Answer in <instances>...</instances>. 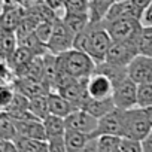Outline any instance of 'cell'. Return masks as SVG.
Here are the masks:
<instances>
[{
  "label": "cell",
  "instance_id": "1",
  "mask_svg": "<svg viewBox=\"0 0 152 152\" xmlns=\"http://www.w3.org/2000/svg\"><path fill=\"white\" fill-rule=\"evenodd\" d=\"M112 43H113V39L109 34L104 23L103 21H99V23L90 21L88 27L84 31L75 34L73 48L87 52L99 64L106 60V54Z\"/></svg>",
  "mask_w": 152,
  "mask_h": 152
},
{
  "label": "cell",
  "instance_id": "2",
  "mask_svg": "<svg viewBox=\"0 0 152 152\" xmlns=\"http://www.w3.org/2000/svg\"><path fill=\"white\" fill-rule=\"evenodd\" d=\"M57 63H58V69L61 72L69 73L70 76H73L76 79L91 76L97 66V63L87 52L75 49V48H72L66 52L57 54Z\"/></svg>",
  "mask_w": 152,
  "mask_h": 152
},
{
  "label": "cell",
  "instance_id": "3",
  "mask_svg": "<svg viewBox=\"0 0 152 152\" xmlns=\"http://www.w3.org/2000/svg\"><path fill=\"white\" fill-rule=\"evenodd\" d=\"M109 34L112 36L113 42H127V40H136L143 28L139 18H119L113 21L103 20Z\"/></svg>",
  "mask_w": 152,
  "mask_h": 152
},
{
  "label": "cell",
  "instance_id": "4",
  "mask_svg": "<svg viewBox=\"0 0 152 152\" xmlns=\"http://www.w3.org/2000/svg\"><path fill=\"white\" fill-rule=\"evenodd\" d=\"M125 118V137H133L137 140H142L148 136V133L152 130V125L145 113L143 107H133L128 110H124Z\"/></svg>",
  "mask_w": 152,
  "mask_h": 152
},
{
  "label": "cell",
  "instance_id": "5",
  "mask_svg": "<svg viewBox=\"0 0 152 152\" xmlns=\"http://www.w3.org/2000/svg\"><path fill=\"white\" fill-rule=\"evenodd\" d=\"M137 87L139 84L131 78V76H127L124 81H121L118 85H115L113 90V102L115 106L124 110L133 109L137 106Z\"/></svg>",
  "mask_w": 152,
  "mask_h": 152
},
{
  "label": "cell",
  "instance_id": "6",
  "mask_svg": "<svg viewBox=\"0 0 152 152\" xmlns=\"http://www.w3.org/2000/svg\"><path fill=\"white\" fill-rule=\"evenodd\" d=\"M73 40H75V33L64 24L61 18L54 20V31L52 36L48 42V49L54 54H61L73 48Z\"/></svg>",
  "mask_w": 152,
  "mask_h": 152
},
{
  "label": "cell",
  "instance_id": "7",
  "mask_svg": "<svg viewBox=\"0 0 152 152\" xmlns=\"http://www.w3.org/2000/svg\"><path fill=\"white\" fill-rule=\"evenodd\" d=\"M139 55L137 42L127 40V42H113L106 54V61L119 64V66H130V63Z\"/></svg>",
  "mask_w": 152,
  "mask_h": 152
},
{
  "label": "cell",
  "instance_id": "8",
  "mask_svg": "<svg viewBox=\"0 0 152 152\" xmlns=\"http://www.w3.org/2000/svg\"><path fill=\"white\" fill-rule=\"evenodd\" d=\"M125 133V118H124V109L115 107L112 112L106 113L99 119L97 130L93 133L94 137L100 134H116L124 136Z\"/></svg>",
  "mask_w": 152,
  "mask_h": 152
},
{
  "label": "cell",
  "instance_id": "9",
  "mask_svg": "<svg viewBox=\"0 0 152 152\" xmlns=\"http://www.w3.org/2000/svg\"><path fill=\"white\" fill-rule=\"evenodd\" d=\"M64 119H66L67 128L84 131V133H88V134H93L97 130V125H99V118H96L94 115H91L90 112H87L82 107L76 109L75 112L67 115Z\"/></svg>",
  "mask_w": 152,
  "mask_h": 152
},
{
  "label": "cell",
  "instance_id": "10",
  "mask_svg": "<svg viewBox=\"0 0 152 152\" xmlns=\"http://www.w3.org/2000/svg\"><path fill=\"white\" fill-rule=\"evenodd\" d=\"M128 75L137 84H152V57L139 54L130 63Z\"/></svg>",
  "mask_w": 152,
  "mask_h": 152
},
{
  "label": "cell",
  "instance_id": "11",
  "mask_svg": "<svg viewBox=\"0 0 152 152\" xmlns=\"http://www.w3.org/2000/svg\"><path fill=\"white\" fill-rule=\"evenodd\" d=\"M113 90H115L113 82L103 73L94 72L88 78V94H90V97H94V99L112 97Z\"/></svg>",
  "mask_w": 152,
  "mask_h": 152
},
{
  "label": "cell",
  "instance_id": "12",
  "mask_svg": "<svg viewBox=\"0 0 152 152\" xmlns=\"http://www.w3.org/2000/svg\"><path fill=\"white\" fill-rule=\"evenodd\" d=\"M14 85H15L17 91L23 93L28 99H33V97H37V96H48L51 93V88L45 81H34V79H28V78H17Z\"/></svg>",
  "mask_w": 152,
  "mask_h": 152
},
{
  "label": "cell",
  "instance_id": "13",
  "mask_svg": "<svg viewBox=\"0 0 152 152\" xmlns=\"http://www.w3.org/2000/svg\"><path fill=\"white\" fill-rule=\"evenodd\" d=\"M18 137H31L46 140V130L43 119H15Z\"/></svg>",
  "mask_w": 152,
  "mask_h": 152
},
{
  "label": "cell",
  "instance_id": "14",
  "mask_svg": "<svg viewBox=\"0 0 152 152\" xmlns=\"http://www.w3.org/2000/svg\"><path fill=\"white\" fill-rule=\"evenodd\" d=\"M48 104H49V113H54V115H58L63 118H66L67 115L75 112L76 109H79L78 104L70 102L64 96H61L58 91H51L48 94Z\"/></svg>",
  "mask_w": 152,
  "mask_h": 152
},
{
  "label": "cell",
  "instance_id": "15",
  "mask_svg": "<svg viewBox=\"0 0 152 152\" xmlns=\"http://www.w3.org/2000/svg\"><path fill=\"white\" fill-rule=\"evenodd\" d=\"M119 18H142V14L139 12V9L134 6V3L131 0H121V2H115L112 5V8L109 9L107 15H106V21H113V20H119Z\"/></svg>",
  "mask_w": 152,
  "mask_h": 152
},
{
  "label": "cell",
  "instance_id": "16",
  "mask_svg": "<svg viewBox=\"0 0 152 152\" xmlns=\"http://www.w3.org/2000/svg\"><path fill=\"white\" fill-rule=\"evenodd\" d=\"M82 109H85L87 112H90L91 115H94L96 118H102L106 113L112 112L116 106L113 102V97H106V99H94V97H88L82 104Z\"/></svg>",
  "mask_w": 152,
  "mask_h": 152
},
{
  "label": "cell",
  "instance_id": "17",
  "mask_svg": "<svg viewBox=\"0 0 152 152\" xmlns=\"http://www.w3.org/2000/svg\"><path fill=\"white\" fill-rule=\"evenodd\" d=\"M94 72H99V73H103L106 75L107 78L113 82V85H118L121 81H124L128 75V66H119V64H113V63H109V61H102L96 66V70Z\"/></svg>",
  "mask_w": 152,
  "mask_h": 152
},
{
  "label": "cell",
  "instance_id": "18",
  "mask_svg": "<svg viewBox=\"0 0 152 152\" xmlns=\"http://www.w3.org/2000/svg\"><path fill=\"white\" fill-rule=\"evenodd\" d=\"M93 137H94L93 134L67 128L66 134H64L66 148H67V151H87V146Z\"/></svg>",
  "mask_w": 152,
  "mask_h": 152
},
{
  "label": "cell",
  "instance_id": "19",
  "mask_svg": "<svg viewBox=\"0 0 152 152\" xmlns=\"http://www.w3.org/2000/svg\"><path fill=\"white\" fill-rule=\"evenodd\" d=\"M18 43L20 46H24L27 48L28 51H31L34 55H45L49 49H48V45L43 43L34 31H23V33H18Z\"/></svg>",
  "mask_w": 152,
  "mask_h": 152
},
{
  "label": "cell",
  "instance_id": "20",
  "mask_svg": "<svg viewBox=\"0 0 152 152\" xmlns=\"http://www.w3.org/2000/svg\"><path fill=\"white\" fill-rule=\"evenodd\" d=\"M20 46L18 43V34L15 30H3L0 33V52H2V60L8 61L12 54Z\"/></svg>",
  "mask_w": 152,
  "mask_h": 152
},
{
  "label": "cell",
  "instance_id": "21",
  "mask_svg": "<svg viewBox=\"0 0 152 152\" xmlns=\"http://www.w3.org/2000/svg\"><path fill=\"white\" fill-rule=\"evenodd\" d=\"M43 124H45V130H46V140L52 139V137H63L66 134L67 127H66V119L63 116L49 113L43 119Z\"/></svg>",
  "mask_w": 152,
  "mask_h": 152
},
{
  "label": "cell",
  "instance_id": "22",
  "mask_svg": "<svg viewBox=\"0 0 152 152\" xmlns=\"http://www.w3.org/2000/svg\"><path fill=\"white\" fill-rule=\"evenodd\" d=\"M36 55L31 52V51H28L27 48H24V46H18L17 48V51L12 54V57L6 61L14 70H15V73H17V76L20 75V72L34 58Z\"/></svg>",
  "mask_w": 152,
  "mask_h": 152
},
{
  "label": "cell",
  "instance_id": "23",
  "mask_svg": "<svg viewBox=\"0 0 152 152\" xmlns=\"http://www.w3.org/2000/svg\"><path fill=\"white\" fill-rule=\"evenodd\" d=\"M61 20L64 21V24L75 34L84 31L88 27V24H90V15L88 14H70V12H64Z\"/></svg>",
  "mask_w": 152,
  "mask_h": 152
},
{
  "label": "cell",
  "instance_id": "24",
  "mask_svg": "<svg viewBox=\"0 0 152 152\" xmlns=\"http://www.w3.org/2000/svg\"><path fill=\"white\" fill-rule=\"evenodd\" d=\"M116 0H90V21H103Z\"/></svg>",
  "mask_w": 152,
  "mask_h": 152
},
{
  "label": "cell",
  "instance_id": "25",
  "mask_svg": "<svg viewBox=\"0 0 152 152\" xmlns=\"http://www.w3.org/2000/svg\"><path fill=\"white\" fill-rule=\"evenodd\" d=\"M15 142H17L18 151H24V152H45V151H49L48 140L31 139V137H17Z\"/></svg>",
  "mask_w": 152,
  "mask_h": 152
},
{
  "label": "cell",
  "instance_id": "26",
  "mask_svg": "<svg viewBox=\"0 0 152 152\" xmlns=\"http://www.w3.org/2000/svg\"><path fill=\"white\" fill-rule=\"evenodd\" d=\"M0 139H12L15 140L18 137V130H17V122L15 119L5 110L0 113Z\"/></svg>",
  "mask_w": 152,
  "mask_h": 152
},
{
  "label": "cell",
  "instance_id": "27",
  "mask_svg": "<svg viewBox=\"0 0 152 152\" xmlns=\"http://www.w3.org/2000/svg\"><path fill=\"white\" fill-rule=\"evenodd\" d=\"M96 139H97V151L99 152H116V151H119V145H121L122 136L100 134Z\"/></svg>",
  "mask_w": 152,
  "mask_h": 152
},
{
  "label": "cell",
  "instance_id": "28",
  "mask_svg": "<svg viewBox=\"0 0 152 152\" xmlns=\"http://www.w3.org/2000/svg\"><path fill=\"white\" fill-rule=\"evenodd\" d=\"M28 109L33 115H36L39 119H45L49 115V104H48V96H37L30 99Z\"/></svg>",
  "mask_w": 152,
  "mask_h": 152
},
{
  "label": "cell",
  "instance_id": "29",
  "mask_svg": "<svg viewBox=\"0 0 152 152\" xmlns=\"http://www.w3.org/2000/svg\"><path fill=\"white\" fill-rule=\"evenodd\" d=\"M139 54L152 57V27H143L137 37Z\"/></svg>",
  "mask_w": 152,
  "mask_h": 152
},
{
  "label": "cell",
  "instance_id": "30",
  "mask_svg": "<svg viewBox=\"0 0 152 152\" xmlns=\"http://www.w3.org/2000/svg\"><path fill=\"white\" fill-rule=\"evenodd\" d=\"M57 18V17H55ZM54 18V20H55ZM54 20H42L37 26H36V28H34V33H36V36L43 42V43H46L48 45V42H49V39H51V36H52V31H54Z\"/></svg>",
  "mask_w": 152,
  "mask_h": 152
},
{
  "label": "cell",
  "instance_id": "31",
  "mask_svg": "<svg viewBox=\"0 0 152 152\" xmlns=\"http://www.w3.org/2000/svg\"><path fill=\"white\" fill-rule=\"evenodd\" d=\"M64 12L70 14H88L90 15V0H66Z\"/></svg>",
  "mask_w": 152,
  "mask_h": 152
},
{
  "label": "cell",
  "instance_id": "32",
  "mask_svg": "<svg viewBox=\"0 0 152 152\" xmlns=\"http://www.w3.org/2000/svg\"><path fill=\"white\" fill-rule=\"evenodd\" d=\"M137 106H152V84H139L137 87Z\"/></svg>",
  "mask_w": 152,
  "mask_h": 152
},
{
  "label": "cell",
  "instance_id": "33",
  "mask_svg": "<svg viewBox=\"0 0 152 152\" xmlns=\"http://www.w3.org/2000/svg\"><path fill=\"white\" fill-rule=\"evenodd\" d=\"M119 151L121 152H140V151H143L142 140L122 136V140H121V145H119Z\"/></svg>",
  "mask_w": 152,
  "mask_h": 152
},
{
  "label": "cell",
  "instance_id": "34",
  "mask_svg": "<svg viewBox=\"0 0 152 152\" xmlns=\"http://www.w3.org/2000/svg\"><path fill=\"white\" fill-rule=\"evenodd\" d=\"M15 93H17V90H15L14 84H2V100H0V107H2V110L6 109L11 104Z\"/></svg>",
  "mask_w": 152,
  "mask_h": 152
},
{
  "label": "cell",
  "instance_id": "35",
  "mask_svg": "<svg viewBox=\"0 0 152 152\" xmlns=\"http://www.w3.org/2000/svg\"><path fill=\"white\" fill-rule=\"evenodd\" d=\"M0 151L2 152H18L17 142L12 139H2L0 140Z\"/></svg>",
  "mask_w": 152,
  "mask_h": 152
},
{
  "label": "cell",
  "instance_id": "36",
  "mask_svg": "<svg viewBox=\"0 0 152 152\" xmlns=\"http://www.w3.org/2000/svg\"><path fill=\"white\" fill-rule=\"evenodd\" d=\"M140 23H142L143 27H152V2H151V5L143 11L142 18H140Z\"/></svg>",
  "mask_w": 152,
  "mask_h": 152
},
{
  "label": "cell",
  "instance_id": "37",
  "mask_svg": "<svg viewBox=\"0 0 152 152\" xmlns=\"http://www.w3.org/2000/svg\"><path fill=\"white\" fill-rule=\"evenodd\" d=\"M142 148L145 152H152V130L148 133L145 139H142Z\"/></svg>",
  "mask_w": 152,
  "mask_h": 152
},
{
  "label": "cell",
  "instance_id": "38",
  "mask_svg": "<svg viewBox=\"0 0 152 152\" xmlns=\"http://www.w3.org/2000/svg\"><path fill=\"white\" fill-rule=\"evenodd\" d=\"M131 2H133V3H134V6L139 9V12H140V14H143V11L151 5L152 0H131Z\"/></svg>",
  "mask_w": 152,
  "mask_h": 152
},
{
  "label": "cell",
  "instance_id": "39",
  "mask_svg": "<svg viewBox=\"0 0 152 152\" xmlns=\"http://www.w3.org/2000/svg\"><path fill=\"white\" fill-rule=\"evenodd\" d=\"M143 109H145V113H146V116H148V119L152 125V106H148V107H143Z\"/></svg>",
  "mask_w": 152,
  "mask_h": 152
},
{
  "label": "cell",
  "instance_id": "40",
  "mask_svg": "<svg viewBox=\"0 0 152 152\" xmlns=\"http://www.w3.org/2000/svg\"><path fill=\"white\" fill-rule=\"evenodd\" d=\"M116 2H121V0H116Z\"/></svg>",
  "mask_w": 152,
  "mask_h": 152
}]
</instances>
